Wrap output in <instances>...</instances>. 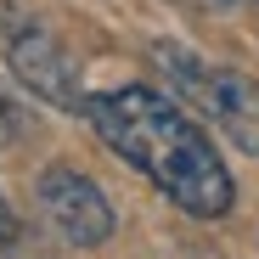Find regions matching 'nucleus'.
Masks as SVG:
<instances>
[{
    "mask_svg": "<svg viewBox=\"0 0 259 259\" xmlns=\"http://www.w3.org/2000/svg\"><path fill=\"white\" fill-rule=\"evenodd\" d=\"M12 248H17V214H12L6 197H0V259H12Z\"/></svg>",
    "mask_w": 259,
    "mask_h": 259,
    "instance_id": "obj_5",
    "label": "nucleus"
},
{
    "mask_svg": "<svg viewBox=\"0 0 259 259\" xmlns=\"http://www.w3.org/2000/svg\"><path fill=\"white\" fill-rule=\"evenodd\" d=\"M39 208H46V220L73 248H102L113 237V203H107V192L91 175H79L73 163H51L46 175H39Z\"/></svg>",
    "mask_w": 259,
    "mask_h": 259,
    "instance_id": "obj_3",
    "label": "nucleus"
},
{
    "mask_svg": "<svg viewBox=\"0 0 259 259\" xmlns=\"http://www.w3.org/2000/svg\"><path fill=\"white\" fill-rule=\"evenodd\" d=\"M152 62L169 73V84H175L181 102H192L203 118L220 124V136L237 152L259 158V79L231 73V68H214V62L192 57L186 46H152Z\"/></svg>",
    "mask_w": 259,
    "mask_h": 259,
    "instance_id": "obj_2",
    "label": "nucleus"
},
{
    "mask_svg": "<svg viewBox=\"0 0 259 259\" xmlns=\"http://www.w3.org/2000/svg\"><path fill=\"white\" fill-rule=\"evenodd\" d=\"M79 113L96 124L107 152H118L130 169H141L192 220H220V214H231V203H237L231 169L214 152V141L203 136V124L186 118V107L175 96H158L147 84H118V91L84 96Z\"/></svg>",
    "mask_w": 259,
    "mask_h": 259,
    "instance_id": "obj_1",
    "label": "nucleus"
},
{
    "mask_svg": "<svg viewBox=\"0 0 259 259\" xmlns=\"http://www.w3.org/2000/svg\"><path fill=\"white\" fill-rule=\"evenodd\" d=\"M6 57H12L17 79L28 84V91H34L39 102H51V107H68V113H79V107H84V91H79V68H73V57L57 46V39H51L46 28H17Z\"/></svg>",
    "mask_w": 259,
    "mask_h": 259,
    "instance_id": "obj_4",
    "label": "nucleus"
},
{
    "mask_svg": "<svg viewBox=\"0 0 259 259\" xmlns=\"http://www.w3.org/2000/svg\"><path fill=\"white\" fill-rule=\"evenodd\" d=\"M0 118H12V124L23 130V113H17V102H12L6 91H0ZM0 141H12V130H6V124H0Z\"/></svg>",
    "mask_w": 259,
    "mask_h": 259,
    "instance_id": "obj_6",
    "label": "nucleus"
}]
</instances>
